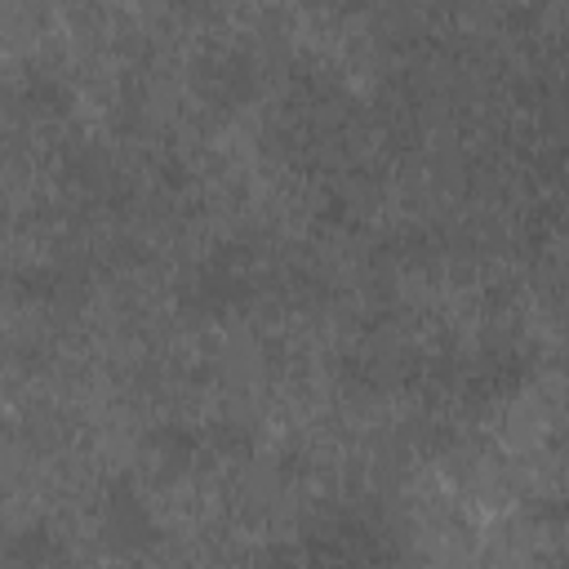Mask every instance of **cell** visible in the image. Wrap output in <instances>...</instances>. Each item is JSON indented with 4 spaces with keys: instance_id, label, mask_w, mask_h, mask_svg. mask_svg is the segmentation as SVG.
I'll list each match as a JSON object with an SVG mask.
<instances>
[{
    "instance_id": "obj_1",
    "label": "cell",
    "mask_w": 569,
    "mask_h": 569,
    "mask_svg": "<svg viewBox=\"0 0 569 569\" xmlns=\"http://www.w3.org/2000/svg\"><path fill=\"white\" fill-rule=\"evenodd\" d=\"M107 529H111L120 542H138V538L151 533V529H147V511H142V502H138L129 489H120V493L107 498Z\"/></svg>"
},
{
    "instance_id": "obj_2",
    "label": "cell",
    "mask_w": 569,
    "mask_h": 569,
    "mask_svg": "<svg viewBox=\"0 0 569 569\" xmlns=\"http://www.w3.org/2000/svg\"><path fill=\"white\" fill-rule=\"evenodd\" d=\"M151 449H156V458L169 467V471H187L191 462H196V449H200V440L187 431V427H160L156 436H151Z\"/></svg>"
}]
</instances>
